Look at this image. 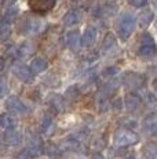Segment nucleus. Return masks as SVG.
<instances>
[{
  "label": "nucleus",
  "mask_w": 157,
  "mask_h": 159,
  "mask_svg": "<svg viewBox=\"0 0 157 159\" xmlns=\"http://www.w3.org/2000/svg\"><path fill=\"white\" fill-rule=\"evenodd\" d=\"M135 26H137V20L132 14L124 13L120 15L119 21H117V33H119V38L121 39V42L128 40V38L135 30Z\"/></svg>",
  "instance_id": "1"
},
{
  "label": "nucleus",
  "mask_w": 157,
  "mask_h": 159,
  "mask_svg": "<svg viewBox=\"0 0 157 159\" xmlns=\"http://www.w3.org/2000/svg\"><path fill=\"white\" fill-rule=\"evenodd\" d=\"M139 141V136L135 131L129 130V129H119L116 130L113 137V143L117 147H128V145H134Z\"/></svg>",
  "instance_id": "2"
},
{
  "label": "nucleus",
  "mask_w": 157,
  "mask_h": 159,
  "mask_svg": "<svg viewBox=\"0 0 157 159\" xmlns=\"http://www.w3.org/2000/svg\"><path fill=\"white\" fill-rule=\"evenodd\" d=\"M139 42L141 43H139V47H138V56L142 58H150V57L156 56L157 47H156V43H155V40H153V38L149 33L145 32L143 35L141 36Z\"/></svg>",
  "instance_id": "3"
},
{
  "label": "nucleus",
  "mask_w": 157,
  "mask_h": 159,
  "mask_svg": "<svg viewBox=\"0 0 157 159\" xmlns=\"http://www.w3.org/2000/svg\"><path fill=\"white\" fill-rule=\"evenodd\" d=\"M46 29V22L40 18H29L25 17L21 24V32L25 35H37Z\"/></svg>",
  "instance_id": "4"
},
{
  "label": "nucleus",
  "mask_w": 157,
  "mask_h": 159,
  "mask_svg": "<svg viewBox=\"0 0 157 159\" xmlns=\"http://www.w3.org/2000/svg\"><path fill=\"white\" fill-rule=\"evenodd\" d=\"M145 82H146L145 76L137 72H128L123 76V84L129 90H137V89L143 87Z\"/></svg>",
  "instance_id": "5"
},
{
  "label": "nucleus",
  "mask_w": 157,
  "mask_h": 159,
  "mask_svg": "<svg viewBox=\"0 0 157 159\" xmlns=\"http://www.w3.org/2000/svg\"><path fill=\"white\" fill-rule=\"evenodd\" d=\"M28 6L33 13L44 14L55 6V0H28Z\"/></svg>",
  "instance_id": "6"
},
{
  "label": "nucleus",
  "mask_w": 157,
  "mask_h": 159,
  "mask_svg": "<svg viewBox=\"0 0 157 159\" xmlns=\"http://www.w3.org/2000/svg\"><path fill=\"white\" fill-rule=\"evenodd\" d=\"M43 152V143L37 134H31L28 139V145H26V154L29 157H39Z\"/></svg>",
  "instance_id": "7"
},
{
  "label": "nucleus",
  "mask_w": 157,
  "mask_h": 159,
  "mask_svg": "<svg viewBox=\"0 0 157 159\" xmlns=\"http://www.w3.org/2000/svg\"><path fill=\"white\" fill-rule=\"evenodd\" d=\"M6 108L10 112H13V114H26L29 111L28 107L21 101L18 97H14V96L8 97L6 100Z\"/></svg>",
  "instance_id": "8"
},
{
  "label": "nucleus",
  "mask_w": 157,
  "mask_h": 159,
  "mask_svg": "<svg viewBox=\"0 0 157 159\" xmlns=\"http://www.w3.org/2000/svg\"><path fill=\"white\" fill-rule=\"evenodd\" d=\"M13 72L21 82H25V83L31 82L32 78L35 76L31 71V66H26V65H23V64H18V65H15L13 68Z\"/></svg>",
  "instance_id": "9"
},
{
  "label": "nucleus",
  "mask_w": 157,
  "mask_h": 159,
  "mask_svg": "<svg viewBox=\"0 0 157 159\" xmlns=\"http://www.w3.org/2000/svg\"><path fill=\"white\" fill-rule=\"evenodd\" d=\"M95 39H96L95 28L94 26H87L83 36H81V46H83V47H91V46L94 44Z\"/></svg>",
  "instance_id": "10"
},
{
  "label": "nucleus",
  "mask_w": 157,
  "mask_h": 159,
  "mask_svg": "<svg viewBox=\"0 0 157 159\" xmlns=\"http://www.w3.org/2000/svg\"><path fill=\"white\" fill-rule=\"evenodd\" d=\"M143 127L147 133H157V112H152L143 119Z\"/></svg>",
  "instance_id": "11"
},
{
  "label": "nucleus",
  "mask_w": 157,
  "mask_h": 159,
  "mask_svg": "<svg viewBox=\"0 0 157 159\" xmlns=\"http://www.w3.org/2000/svg\"><path fill=\"white\" fill-rule=\"evenodd\" d=\"M3 140H4V143L7 145H18L21 143V134L14 129L7 130L4 133V136H3Z\"/></svg>",
  "instance_id": "12"
},
{
  "label": "nucleus",
  "mask_w": 157,
  "mask_h": 159,
  "mask_svg": "<svg viewBox=\"0 0 157 159\" xmlns=\"http://www.w3.org/2000/svg\"><path fill=\"white\" fill-rule=\"evenodd\" d=\"M47 66H48V64L46 60H43V58H33L31 62V71L33 75H39V73L46 71Z\"/></svg>",
  "instance_id": "13"
},
{
  "label": "nucleus",
  "mask_w": 157,
  "mask_h": 159,
  "mask_svg": "<svg viewBox=\"0 0 157 159\" xmlns=\"http://www.w3.org/2000/svg\"><path fill=\"white\" fill-rule=\"evenodd\" d=\"M80 42H81V39H80L78 30H72V32H69L68 35H66V44H68L72 50H77L78 46H80Z\"/></svg>",
  "instance_id": "14"
},
{
  "label": "nucleus",
  "mask_w": 157,
  "mask_h": 159,
  "mask_svg": "<svg viewBox=\"0 0 157 159\" xmlns=\"http://www.w3.org/2000/svg\"><path fill=\"white\" fill-rule=\"evenodd\" d=\"M142 154L146 159H157V143H146L142 148Z\"/></svg>",
  "instance_id": "15"
},
{
  "label": "nucleus",
  "mask_w": 157,
  "mask_h": 159,
  "mask_svg": "<svg viewBox=\"0 0 157 159\" xmlns=\"http://www.w3.org/2000/svg\"><path fill=\"white\" fill-rule=\"evenodd\" d=\"M141 98L137 96V94H128L125 97V107L128 111H137L138 108L141 107Z\"/></svg>",
  "instance_id": "16"
},
{
  "label": "nucleus",
  "mask_w": 157,
  "mask_h": 159,
  "mask_svg": "<svg viewBox=\"0 0 157 159\" xmlns=\"http://www.w3.org/2000/svg\"><path fill=\"white\" fill-rule=\"evenodd\" d=\"M15 119L13 118L10 114H3L2 116H0V126H2L3 130H11L14 129V126H15Z\"/></svg>",
  "instance_id": "17"
},
{
  "label": "nucleus",
  "mask_w": 157,
  "mask_h": 159,
  "mask_svg": "<svg viewBox=\"0 0 157 159\" xmlns=\"http://www.w3.org/2000/svg\"><path fill=\"white\" fill-rule=\"evenodd\" d=\"M78 20H80V14H78V11H76V10H70L69 13H66L63 15V24H65L66 26L76 25L78 22Z\"/></svg>",
  "instance_id": "18"
},
{
  "label": "nucleus",
  "mask_w": 157,
  "mask_h": 159,
  "mask_svg": "<svg viewBox=\"0 0 157 159\" xmlns=\"http://www.w3.org/2000/svg\"><path fill=\"white\" fill-rule=\"evenodd\" d=\"M10 33H11V20H7V18L3 17L2 25H0V39L6 40L10 36Z\"/></svg>",
  "instance_id": "19"
},
{
  "label": "nucleus",
  "mask_w": 157,
  "mask_h": 159,
  "mask_svg": "<svg viewBox=\"0 0 157 159\" xmlns=\"http://www.w3.org/2000/svg\"><path fill=\"white\" fill-rule=\"evenodd\" d=\"M153 20V13L150 10H143V13L141 14L139 17V25L142 28H146Z\"/></svg>",
  "instance_id": "20"
},
{
  "label": "nucleus",
  "mask_w": 157,
  "mask_h": 159,
  "mask_svg": "<svg viewBox=\"0 0 157 159\" xmlns=\"http://www.w3.org/2000/svg\"><path fill=\"white\" fill-rule=\"evenodd\" d=\"M113 46H114V36L112 35V33H108V35L105 36V40H104V51L110 50Z\"/></svg>",
  "instance_id": "21"
},
{
  "label": "nucleus",
  "mask_w": 157,
  "mask_h": 159,
  "mask_svg": "<svg viewBox=\"0 0 157 159\" xmlns=\"http://www.w3.org/2000/svg\"><path fill=\"white\" fill-rule=\"evenodd\" d=\"M51 104H53L54 108L61 109L62 108V100L59 96H51Z\"/></svg>",
  "instance_id": "22"
},
{
  "label": "nucleus",
  "mask_w": 157,
  "mask_h": 159,
  "mask_svg": "<svg viewBox=\"0 0 157 159\" xmlns=\"http://www.w3.org/2000/svg\"><path fill=\"white\" fill-rule=\"evenodd\" d=\"M51 125H53L51 119L48 118V116H44V118H43V123H41V129H43V131H47L51 127Z\"/></svg>",
  "instance_id": "23"
},
{
  "label": "nucleus",
  "mask_w": 157,
  "mask_h": 159,
  "mask_svg": "<svg viewBox=\"0 0 157 159\" xmlns=\"http://www.w3.org/2000/svg\"><path fill=\"white\" fill-rule=\"evenodd\" d=\"M128 3L131 6H134V7H145L147 3V0H128Z\"/></svg>",
  "instance_id": "24"
},
{
  "label": "nucleus",
  "mask_w": 157,
  "mask_h": 159,
  "mask_svg": "<svg viewBox=\"0 0 157 159\" xmlns=\"http://www.w3.org/2000/svg\"><path fill=\"white\" fill-rule=\"evenodd\" d=\"M48 154L51 155V157H55V155H58V148L54 145H50L48 147Z\"/></svg>",
  "instance_id": "25"
},
{
  "label": "nucleus",
  "mask_w": 157,
  "mask_h": 159,
  "mask_svg": "<svg viewBox=\"0 0 157 159\" xmlns=\"http://www.w3.org/2000/svg\"><path fill=\"white\" fill-rule=\"evenodd\" d=\"M6 93V79L2 78V96H4Z\"/></svg>",
  "instance_id": "26"
},
{
  "label": "nucleus",
  "mask_w": 157,
  "mask_h": 159,
  "mask_svg": "<svg viewBox=\"0 0 157 159\" xmlns=\"http://www.w3.org/2000/svg\"><path fill=\"white\" fill-rule=\"evenodd\" d=\"M153 89H155V91L157 93V79H156L155 82H153Z\"/></svg>",
  "instance_id": "27"
},
{
  "label": "nucleus",
  "mask_w": 157,
  "mask_h": 159,
  "mask_svg": "<svg viewBox=\"0 0 157 159\" xmlns=\"http://www.w3.org/2000/svg\"><path fill=\"white\" fill-rule=\"evenodd\" d=\"M94 159H102V157H99V155H95Z\"/></svg>",
  "instance_id": "28"
},
{
  "label": "nucleus",
  "mask_w": 157,
  "mask_h": 159,
  "mask_svg": "<svg viewBox=\"0 0 157 159\" xmlns=\"http://www.w3.org/2000/svg\"><path fill=\"white\" fill-rule=\"evenodd\" d=\"M156 26H157V24H156Z\"/></svg>",
  "instance_id": "29"
}]
</instances>
